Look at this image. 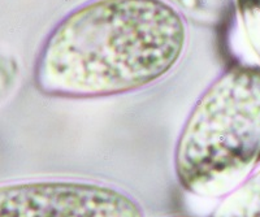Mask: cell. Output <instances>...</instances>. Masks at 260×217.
Masks as SVG:
<instances>
[{
  "instance_id": "6da1fadb",
  "label": "cell",
  "mask_w": 260,
  "mask_h": 217,
  "mask_svg": "<svg viewBox=\"0 0 260 217\" xmlns=\"http://www.w3.org/2000/svg\"><path fill=\"white\" fill-rule=\"evenodd\" d=\"M186 43L185 17L164 0H90L51 30L34 84L65 100L138 91L172 71Z\"/></svg>"
},
{
  "instance_id": "7a4b0ae2",
  "label": "cell",
  "mask_w": 260,
  "mask_h": 217,
  "mask_svg": "<svg viewBox=\"0 0 260 217\" xmlns=\"http://www.w3.org/2000/svg\"><path fill=\"white\" fill-rule=\"evenodd\" d=\"M260 158V68L236 64L211 82L177 138L173 165L183 190L224 198Z\"/></svg>"
},
{
  "instance_id": "3957f363",
  "label": "cell",
  "mask_w": 260,
  "mask_h": 217,
  "mask_svg": "<svg viewBox=\"0 0 260 217\" xmlns=\"http://www.w3.org/2000/svg\"><path fill=\"white\" fill-rule=\"evenodd\" d=\"M0 217H143V211L110 185L53 179L2 185Z\"/></svg>"
},
{
  "instance_id": "277c9868",
  "label": "cell",
  "mask_w": 260,
  "mask_h": 217,
  "mask_svg": "<svg viewBox=\"0 0 260 217\" xmlns=\"http://www.w3.org/2000/svg\"><path fill=\"white\" fill-rule=\"evenodd\" d=\"M210 217H260V169L225 195Z\"/></svg>"
},
{
  "instance_id": "5b68a950",
  "label": "cell",
  "mask_w": 260,
  "mask_h": 217,
  "mask_svg": "<svg viewBox=\"0 0 260 217\" xmlns=\"http://www.w3.org/2000/svg\"><path fill=\"white\" fill-rule=\"evenodd\" d=\"M191 21L215 26L224 20L229 0H164Z\"/></svg>"
},
{
  "instance_id": "8992f818",
  "label": "cell",
  "mask_w": 260,
  "mask_h": 217,
  "mask_svg": "<svg viewBox=\"0 0 260 217\" xmlns=\"http://www.w3.org/2000/svg\"><path fill=\"white\" fill-rule=\"evenodd\" d=\"M246 38L260 61V0H236Z\"/></svg>"
},
{
  "instance_id": "52a82bcc",
  "label": "cell",
  "mask_w": 260,
  "mask_h": 217,
  "mask_svg": "<svg viewBox=\"0 0 260 217\" xmlns=\"http://www.w3.org/2000/svg\"><path fill=\"white\" fill-rule=\"evenodd\" d=\"M20 66L17 60L0 52V103L6 100L18 82Z\"/></svg>"
}]
</instances>
